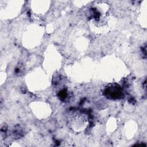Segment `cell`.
<instances>
[{"instance_id":"obj_1","label":"cell","mask_w":147,"mask_h":147,"mask_svg":"<svg viewBox=\"0 0 147 147\" xmlns=\"http://www.w3.org/2000/svg\"><path fill=\"white\" fill-rule=\"evenodd\" d=\"M104 95L107 98L111 100L121 99L123 96L122 88L117 83H111L105 88Z\"/></svg>"},{"instance_id":"obj_2","label":"cell","mask_w":147,"mask_h":147,"mask_svg":"<svg viewBox=\"0 0 147 147\" xmlns=\"http://www.w3.org/2000/svg\"><path fill=\"white\" fill-rule=\"evenodd\" d=\"M67 92L66 90H64V89L60 91L58 94V96L59 99H60L62 100H64L67 98Z\"/></svg>"}]
</instances>
